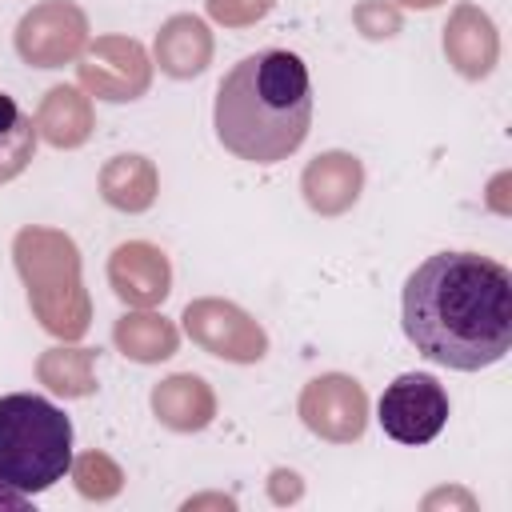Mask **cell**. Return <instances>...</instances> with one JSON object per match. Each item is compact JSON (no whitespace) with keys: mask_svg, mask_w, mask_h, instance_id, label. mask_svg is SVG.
<instances>
[{"mask_svg":"<svg viewBox=\"0 0 512 512\" xmlns=\"http://www.w3.org/2000/svg\"><path fill=\"white\" fill-rule=\"evenodd\" d=\"M400 320L420 356L480 372L512 348V272L480 252H436L404 280Z\"/></svg>","mask_w":512,"mask_h":512,"instance_id":"6da1fadb","label":"cell"},{"mask_svg":"<svg viewBox=\"0 0 512 512\" xmlns=\"http://www.w3.org/2000/svg\"><path fill=\"white\" fill-rule=\"evenodd\" d=\"M216 140L252 164L292 156L312 128V80L296 52L264 48L232 64L216 88Z\"/></svg>","mask_w":512,"mask_h":512,"instance_id":"7a4b0ae2","label":"cell"},{"mask_svg":"<svg viewBox=\"0 0 512 512\" xmlns=\"http://www.w3.org/2000/svg\"><path fill=\"white\" fill-rule=\"evenodd\" d=\"M16 272L28 288V308L56 340H80L92 324V300L80 276V248L60 228L28 224L12 240Z\"/></svg>","mask_w":512,"mask_h":512,"instance_id":"3957f363","label":"cell"},{"mask_svg":"<svg viewBox=\"0 0 512 512\" xmlns=\"http://www.w3.org/2000/svg\"><path fill=\"white\" fill-rule=\"evenodd\" d=\"M72 468V420L36 392L0 396V484L36 496Z\"/></svg>","mask_w":512,"mask_h":512,"instance_id":"277c9868","label":"cell"},{"mask_svg":"<svg viewBox=\"0 0 512 512\" xmlns=\"http://www.w3.org/2000/svg\"><path fill=\"white\" fill-rule=\"evenodd\" d=\"M184 332L192 344H200L204 352L232 360V364H256L268 352V332L260 328V320L252 312H244L232 300L220 296H200L188 300L184 308Z\"/></svg>","mask_w":512,"mask_h":512,"instance_id":"5b68a950","label":"cell"},{"mask_svg":"<svg viewBox=\"0 0 512 512\" xmlns=\"http://www.w3.org/2000/svg\"><path fill=\"white\" fill-rule=\"evenodd\" d=\"M12 44L32 68H64L88 48V16L72 0H44L20 16Z\"/></svg>","mask_w":512,"mask_h":512,"instance_id":"8992f818","label":"cell"},{"mask_svg":"<svg viewBox=\"0 0 512 512\" xmlns=\"http://www.w3.org/2000/svg\"><path fill=\"white\" fill-rule=\"evenodd\" d=\"M80 88L108 104L140 100L152 84V60L132 36H96L76 60Z\"/></svg>","mask_w":512,"mask_h":512,"instance_id":"52a82bcc","label":"cell"},{"mask_svg":"<svg viewBox=\"0 0 512 512\" xmlns=\"http://www.w3.org/2000/svg\"><path fill=\"white\" fill-rule=\"evenodd\" d=\"M376 412L380 428L396 444H428L448 424V392L428 372H404L384 388Z\"/></svg>","mask_w":512,"mask_h":512,"instance_id":"ba28073f","label":"cell"},{"mask_svg":"<svg viewBox=\"0 0 512 512\" xmlns=\"http://www.w3.org/2000/svg\"><path fill=\"white\" fill-rule=\"evenodd\" d=\"M304 428L332 444H352L368 428V392L344 372H324L304 384L296 404Z\"/></svg>","mask_w":512,"mask_h":512,"instance_id":"9c48e42d","label":"cell"},{"mask_svg":"<svg viewBox=\"0 0 512 512\" xmlns=\"http://www.w3.org/2000/svg\"><path fill=\"white\" fill-rule=\"evenodd\" d=\"M108 284L128 308H156L172 292V264L156 244L128 240L108 256Z\"/></svg>","mask_w":512,"mask_h":512,"instance_id":"30bf717a","label":"cell"},{"mask_svg":"<svg viewBox=\"0 0 512 512\" xmlns=\"http://www.w3.org/2000/svg\"><path fill=\"white\" fill-rule=\"evenodd\" d=\"M444 56L460 76L484 80L500 60V32L492 16L476 4H456L444 24Z\"/></svg>","mask_w":512,"mask_h":512,"instance_id":"8fae6325","label":"cell"},{"mask_svg":"<svg viewBox=\"0 0 512 512\" xmlns=\"http://www.w3.org/2000/svg\"><path fill=\"white\" fill-rule=\"evenodd\" d=\"M300 192L308 200L312 212L320 216H340L348 212L360 192H364V164L352 156V152H320L316 160L304 164V176H300Z\"/></svg>","mask_w":512,"mask_h":512,"instance_id":"7c38bea8","label":"cell"},{"mask_svg":"<svg viewBox=\"0 0 512 512\" xmlns=\"http://www.w3.org/2000/svg\"><path fill=\"white\" fill-rule=\"evenodd\" d=\"M212 48L216 44H212L208 24L200 16H192V12H176V16H168L160 24L152 56H156V64H160L164 76L192 80V76H200L212 64Z\"/></svg>","mask_w":512,"mask_h":512,"instance_id":"4fadbf2b","label":"cell"},{"mask_svg":"<svg viewBox=\"0 0 512 512\" xmlns=\"http://www.w3.org/2000/svg\"><path fill=\"white\" fill-rule=\"evenodd\" d=\"M152 412L172 432H200L216 420V392L196 372H172L152 388Z\"/></svg>","mask_w":512,"mask_h":512,"instance_id":"5bb4252c","label":"cell"},{"mask_svg":"<svg viewBox=\"0 0 512 512\" xmlns=\"http://www.w3.org/2000/svg\"><path fill=\"white\" fill-rule=\"evenodd\" d=\"M96 128L92 100L72 84H52L36 108V132L52 148H80Z\"/></svg>","mask_w":512,"mask_h":512,"instance_id":"9a60e30c","label":"cell"},{"mask_svg":"<svg viewBox=\"0 0 512 512\" xmlns=\"http://www.w3.org/2000/svg\"><path fill=\"white\" fill-rule=\"evenodd\" d=\"M160 176L156 164L140 152H120L100 168V196L116 212H148L156 204Z\"/></svg>","mask_w":512,"mask_h":512,"instance_id":"2e32d148","label":"cell"},{"mask_svg":"<svg viewBox=\"0 0 512 512\" xmlns=\"http://www.w3.org/2000/svg\"><path fill=\"white\" fill-rule=\"evenodd\" d=\"M112 344L136 360V364H160L168 360L176 348H180V332L172 320H164L160 312L152 308H136V312H124L116 324H112Z\"/></svg>","mask_w":512,"mask_h":512,"instance_id":"e0dca14e","label":"cell"},{"mask_svg":"<svg viewBox=\"0 0 512 512\" xmlns=\"http://www.w3.org/2000/svg\"><path fill=\"white\" fill-rule=\"evenodd\" d=\"M36 380L64 400H84L96 392V352L80 348L76 340L44 348L36 360Z\"/></svg>","mask_w":512,"mask_h":512,"instance_id":"ac0fdd59","label":"cell"},{"mask_svg":"<svg viewBox=\"0 0 512 512\" xmlns=\"http://www.w3.org/2000/svg\"><path fill=\"white\" fill-rule=\"evenodd\" d=\"M36 140H40L36 120L8 92H0V184L16 180L32 164Z\"/></svg>","mask_w":512,"mask_h":512,"instance_id":"d6986e66","label":"cell"},{"mask_svg":"<svg viewBox=\"0 0 512 512\" xmlns=\"http://www.w3.org/2000/svg\"><path fill=\"white\" fill-rule=\"evenodd\" d=\"M68 472L84 500H112L124 488V468L108 452H80V456H72Z\"/></svg>","mask_w":512,"mask_h":512,"instance_id":"ffe728a7","label":"cell"},{"mask_svg":"<svg viewBox=\"0 0 512 512\" xmlns=\"http://www.w3.org/2000/svg\"><path fill=\"white\" fill-rule=\"evenodd\" d=\"M352 24L364 40H392L400 32V4L392 0H360L352 8Z\"/></svg>","mask_w":512,"mask_h":512,"instance_id":"44dd1931","label":"cell"},{"mask_svg":"<svg viewBox=\"0 0 512 512\" xmlns=\"http://www.w3.org/2000/svg\"><path fill=\"white\" fill-rule=\"evenodd\" d=\"M272 4L276 0H204L208 16L224 28H248L256 20H264L272 12Z\"/></svg>","mask_w":512,"mask_h":512,"instance_id":"7402d4cb","label":"cell"},{"mask_svg":"<svg viewBox=\"0 0 512 512\" xmlns=\"http://www.w3.org/2000/svg\"><path fill=\"white\" fill-rule=\"evenodd\" d=\"M268 496H272L276 504H292V500L304 496V484H300V476H296L292 468H276V472L268 476Z\"/></svg>","mask_w":512,"mask_h":512,"instance_id":"603a6c76","label":"cell"},{"mask_svg":"<svg viewBox=\"0 0 512 512\" xmlns=\"http://www.w3.org/2000/svg\"><path fill=\"white\" fill-rule=\"evenodd\" d=\"M196 508H236V500H232V496H220V492L188 496V500H184V512H196Z\"/></svg>","mask_w":512,"mask_h":512,"instance_id":"cb8c5ba5","label":"cell"},{"mask_svg":"<svg viewBox=\"0 0 512 512\" xmlns=\"http://www.w3.org/2000/svg\"><path fill=\"white\" fill-rule=\"evenodd\" d=\"M432 504H464V508H476V500L468 496V492H432V496H424V508H432Z\"/></svg>","mask_w":512,"mask_h":512,"instance_id":"d4e9b609","label":"cell"},{"mask_svg":"<svg viewBox=\"0 0 512 512\" xmlns=\"http://www.w3.org/2000/svg\"><path fill=\"white\" fill-rule=\"evenodd\" d=\"M0 508L24 512V508H28V496H24V492H16V488H4V484H0Z\"/></svg>","mask_w":512,"mask_h":512,"instance_id":"484cf974","label":"cell"},{"mask_svg":"<svg viewBox=\"0 0 512 512\" xmlns=\"http://www.w3.org/2000/svg\"><path fill=\"white\" fill-rule=\"evenodd\" d=\"M400 8H420V12H428V8H440L444 0H396Z\"/></svg>","mask_w":512,"mask_h":512,"instance_id":"4316f807","label":"cell"}]
</instances>
